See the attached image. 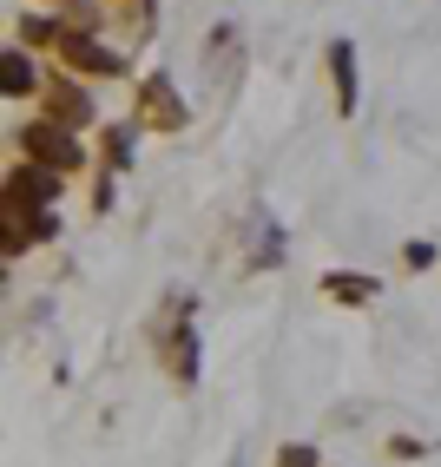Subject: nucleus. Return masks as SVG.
Returning <instances> with one entry per match:
<instances>
[{
	"label": "nucleus",
	"mask_w": 441,
	"mask_h": 467,
	"mask_svg": "<svg viewBox=\"0 0 441 467\" xmlns=\"http://www.w3.org/2000/svg\"><path fill=\"white\" fill-rule=\"evenodd\" d=\"M20 145H26V159H47V165H59V171L79 165L73 132H67V126H53V119H47V126H34V132H20Z\"/></svg>",
	"instance_id": "f257e3e1"
},
{
	"label": "nucleus",
	"mask_w": 441,
	"mask_h": 467,
	"mask_svg": "<svg viewBox=\"0 0 441 467\" xmlns=\"http://www.w3.org/2000/svg\"><path fill=\"white\" fill-rule=\"evenodd\" d=\"M59 47H67V67H73V73H125V59H119V53L92 47V40H79V34H67Z\"/></svg>",
	"instance_id": "f03ea898"
},
{
	"label": "nucleus",
	"mask_w": 441,
	"mask_h": 467,
	"mask_svg": "<svg viewBox=\"0 0 441 467\" xmlns=\"http://www.w3.org/2000/svg\"><path fill=\"white\" fill-rule=\"evenodd\" d=\"M330 73H336V99H342V112H356V53H350V40L330 47Z\"/></svg>",
	"instance_id": "7ed1b4c3"
},
{
	"label": "nucleus",
	"mask_w": 441,
	"mask_h": 467,
	"mask_svg": "<svg viewBox=\"0 0 441 467\" xmlns=\"http://www.w3.org/2000/svg\"><path fill=\"white\" fill-rule=\"evenodd\" d=\"M0 79H7V99H26V92L40 86V79H34V59H26L20 47H14L7 59H0Z\"/></svg>",
	"instance_id": "20e7f679"
},
{
	"label": "nucleus",
	"mask_w": 441,
	"mask_h": 467,
	"mask_svg": "<svg viewBox=\"0 0 441 467\" xmlns=\"http://www.w3.org/2000/svg\"><path fill=\"white\" fill-rule=\"evenodd\" d=\"M323 290H330V296H375L369 276H323Z\"/></svg>",
	"instance_id": "39448f33"
},
{
	"label": "nucleus",
	"mask_w": 441,
	"mask_h": 467,
	"mask_svg": "<svg viewBox=\"0 0 441 467\" xmlns=\"http://www.w3.org/2000/svg\"><path fill=\"white\" fill-rule=\"evenodd\" d=\"M277 467H317V448H303V441H297V448H283Z\"/></svg>",
	"instance_id": "423d86ee"
}]
</instances>
